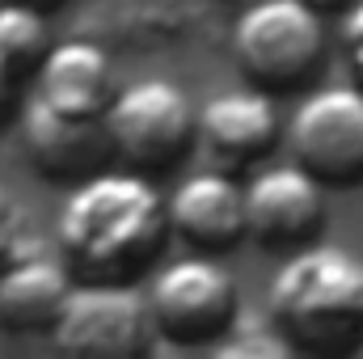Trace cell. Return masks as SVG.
Masks as SVG:
<instances>
[{
	"mask_svg": "<svg viewBox=\"0 0 363 359\" xmlns=\"http://www.w3.org/2000/svg\"><path fill=\"white\" fill-rule=\"evenodd\" d=\"M165 228V199L131 170L89 174L60 211V245L89 279H123L140 270L161 250Z\"/></svg>",
	"mask_w": 363,
	"mask_h": 359,
	"instance_id": "obj_1",
	"label": "cell"
},
{
	"mask_svg": "<svg viewBox=\"0 0 363 359\" xmlns=\"http://www.w3.org/2000/svg\"><path fill=\"white\" fill-rule=\"evenodd\" d=\"M271 317L300 351H347L363 338V258L347 245H308L271 279Z\"/></svg>",
	"mask_w": 363,
	"mask_h": 359,
	"instance_id": "obj_2",
	"label": "cell"
},
{
	"mask_svg": "<svg viewBox=\"0 0 363 359\" xmlns=\"http://www.w3.org/2000/svg\"><path fill=\"white\" fill-rule=\"evenodd\" d=\"M233 51L254 85L291 89L321 68L325 30L308 0H258L237 17Z\"/></svg>",
	"mask_w": 363,
	"mask_h": 359,
	"instance_id": "obj_3",
	"label": "cell"
},
{
	"mask_svg": "<svg viewBox=\"0 0 363 359\" xmlns=\"http://www.w3.org/2000/svg\"><path fill=\"white\" fill-rule=\"evenodd\" d=\"M148 300L118 279H89L81 287H68L60 317L51 326L60 351L72 355H140L148 347Z\"/></svg>",
	"mask_w": 363,
	"mask_h": 359,
	"instance_id": "obj_4",
	"label": "cell"
},
{
	"mask_svg": "<svg viewBox=\"0 0 363 359\" xmlns=\"http://www.w3.org/2000/svg\"><path fill=\"white\" fill-rule=\"evenodd\" d=\"M101 127L110 148L123 153L131 165H165L190 144L194 110L174 81L148 77L106 101Z\"/></svg>",
	"mask_w": 363,
	"mask_h": 359,
	"instance_id": "obj_5",
	"label": "cell"
},
{
	"mask_svg": "<svg viewBox=\"0 0 363 359\" xmlns=\"http://www.w3.org/2000/svg\"><path fill=\"white\" fill-rule=\"evenodd\" d=\"M148 317L174 343H211L237 317V283L211 258H178L157 270Z\"/></svg>",
	"mask_w": 363,
	"mask_h": 359,
	"instance_id": "obj_6",
	"label": "cell"
},
{
	"mask_svg": "<svg viewBox=\"0 0 363 359\" xmlns=\"http://www.w3.org/2000/svg\"><path fill=\"white\" fill-rule=\"evenodd\" d=\"M291 148L325 182L363 178V89L334 85L308 93L291 114Z\"/></svg>",
	"mask_w": 363,
	"mask_h": 359,
	"instance_id": "obj_7",
	"label": "cell"
},
{
	"mask_svg": "<svg viewBox=\"0 0 363 359\" xmlns=\"http://www.w3.org/2000/svg\"><path fill=\"white\" fill-rule=\"evenodd\" d=\"M245 203V233L267 245H291L308 237L325 216L321 178L304 165H271L250 186H241Z\"/></svg>",
	"mask_w": 363,
	"mask_h": 359,
	"instance_id": "obj_8",
	"label": "cell"
},
{
	"mask_svg": "<svg viewBox=\"0 0 363 359\" xmlns=\"http://www.w3.org/2000/svg\"><path fill=\"white\" fill-rule=\"evenodd\" d=\"M194 131L211 157L224 165H245L279 140V110L262 89H228L203 101Z\"/></svg>",
	"mask_w": 363,
	"mask_h": 359,
	"instance_id": "obj_9",
	"label": "cell"
},
{
	"mask_svg": "<svg viewBox=\"0 0 363 359\" xmlns=\"http://www.w3.org/2000/svg\"><path fill=\"white\" fill-rule=\"evenodd\" d=\"M34 72H38V101H47L51 110H64V114H101L106 101L114 97L110 55L85 38L47 47L43 60L34 64Z\"/></svg>",
	"mask_w": 363,
	"mask_h": 359,
	"instance_id": "obj_10",
	"label": "cell"
},
{
	"mask_svg": "<svg viewBox=\"0 0 363 359\" xmlns=\"http://www.w3.org/2000/svg\"><path fill=\"white\" fill-rule=\"evenodd\" d=\"M26 148L38 170L55 178L93 174V165L110 153L101 114H64L47 101H34L26 110Z\"/></svg>",
	"mask_w": 363,
	"mask_h": 359,
	"instance_id": "obj_11",
	"label": "cell"
},
{
	"mask_svg": "<svg viewBox=\"0 0 363 359\" xmlns=\"http://www.w3.org/2000/svg\"><path fill=\"white\" fill-rule=\"evenodd\" d=\"M169 224L178 228L186 241L207 245V250H224L245 233V203H241V186L220 174H190L174 190V199L165 203Z\"/></svg>",
	"mask_w": 363,
	"mask_h": 359,
	"instance_id": "obj_12",
	"label": "cell"
},
{
	"mask_svg": "<svg viewBox=\"0 0 363 359\" xmlns=\"http://www.w3.org/2000/svg\"><path fill=\"white\" fill-rule=\"evenodd\" d=\"M72 279L51 258H26L0 270V321L17 334L51 330Z\"/></svg>",
	"mask_w": 363,
	"mask_h": 359,
	"instance_id": "obj_13",
	"label": "cell"
},
{
	"mask_svg": "<svg viewBox=\"0 0 363 359\" xmlns=\"http://www.w3.org/2000/svg\"><path fill=\"white\" fill-rule=\"evenodd\" d=\"M47 51V21L43 9L21 0H0V68L9 77L30 72Z\"/></svg>",
	"mask_w": 363,
	"mask_h": 359,
	"instance_id": "obj_14",
	"label": "cell"
},
{
	"mask_svg": "<svg viewBox=\"0 0 363 359\" xmlns=\"http://www.w3.org/2000/svg\"><path fill=\"white\" fill-rule=\"evenodd\" d=\"M296 347L287 343L283 330L262 326V321H228L224 334L211 338V355H228V359H283Z\"/></svg>",
	"mask_w": 363,
	"mask_h": 359,
	"instance_id": "obj_15",
	"label": "cell"
},
{
	"mask_svg": "<svg viewBox=\"0 0 363 359\" xmlns=\"http://www.w3.org/2000/svg\"><path fill=\"white\" fill-rule=\"evenodd\" d=\"M13 237H17V203H13L9 190L0 186V258L13 250Z\"/></svg>",
	"mask_w": 363,
	"mask_h": 359,
	"instance_id": "obj_16",
	"label": "cell"
},
{
	"mask_svg": "<svg viewBox=\"0 0 363 359\" xmlns=\"http://www.w3.org/2000/svg\"><path fill=\"white\" fill-rule=\"evenodd\" d=\"M347 21H342V43L347 47H363V0H347Z\"/></svg>",
	"mask_w": 363,
	"mask_h": 359,
	"instance_id": "obj_17",
	"label": "cell"
},
{
	"mask_svg": "<svg viewBox=\"0 0 363 359\" xmlns=\"http://www.w3.org/2000/svg\"><path fill=\"white\" fill-rule=\"evenodd\" d=\"M313 9H338V4H347V0H308Z\"/></svg>",
	"mask_w": 363,
	"mask_h": 359,
	"instance_id": "obj_18",
	"label": "cell"
},
{
	"mask_svg": "<svg viewBox=\"0 0 363 359\" xmlns=\"http://www.w3.org/2000/svg\"><path fill=\"white\" fill-rule=\"evenodd\" d=\"M21 4H34V9H43V4H60V0H21Z\"/></svg>",
	"mask_w": 363,
	"mask_h": 359,
	"instance_id": "obj_19",
	"label": "cell"
}]
</instances>
